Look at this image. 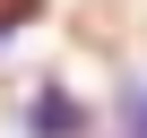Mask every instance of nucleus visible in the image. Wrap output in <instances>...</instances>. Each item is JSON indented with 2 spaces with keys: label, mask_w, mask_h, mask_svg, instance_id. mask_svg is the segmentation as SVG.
Returning a JSON list of instances; mask_svg holds the SVG:
<instances>
[{
  "label": "nucleus",
  "mask_w": 147,
  "mask_h": 138,
  "mask_svg": "<svg viewBox=\"0 0 147 138\" xmlns=\"http://www.w3.org/2000/svg\"><path fill=\"white\" fill-rule=\"evenodd\" d=\"M104 138H147V78H121V95H113V129Z\"/></svg>",
  "instance_id": "nucleus-2"
},
{
  "label": "nucleus",
  "mask_w": 147,
  "mask_h": 138,
  "mask_svg": "<svg viewBox=\"0 0 147 138\" xmlns=\"http://www.w3.org/2000/svg\"><path fill=\"white\" fill-rule=\"evenodd\" d=\"M26 138H87V104L69 95L61 78H43L26 95Z\"/></svg>",
  "instance_id": "nucleus-1"
}]
</instances>
